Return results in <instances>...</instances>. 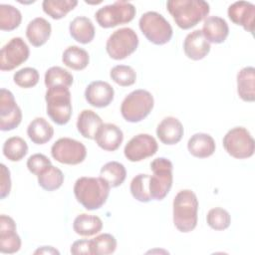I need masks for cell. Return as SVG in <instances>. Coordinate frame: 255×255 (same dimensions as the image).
<instances>
[{
    "label": "cell",
    "mask_w": 255,
    "mask_h": 255,
    "mask_svg": "<svg viewBox=\"0 0 255 255\" xmlns=\"http://www.w3.org/2000/svg\"><path fill=\"white\" fill-rule=\"evenodd\" d=\"M138 26L145 38L155 45L166 44L172 37L171 25L155 11L143 13L139 18Z\"/></svg>",
    "instance_id": "6"
},
{
    "label": "cell",
    "mask_w": 255,
    "mask_h": 255,
    "mask_svg": "<svg viewBox=\"0 0 255 255\" xmlns=\"http://www.w3.org/2000/svg\"><path fill=\"white\" fill-rule=\"evenodd\" d=\"M22 21L21 12L9 4H0V29L12 31L19 27Z\"/></svg>",
    "instance_id": "35"
},
{
    "label": "cell",
    "mask_w": 255,
    "mask_h": 255,
    "mask_svg": "<svg viewBox=\"0 0 255 255\" xmlns=\"http://www.w3.org/2000/svg\"><path fill=\"white\" fill-rule=\"evenodd\" d=\"M138 46V37L128 27L116 30L107 40L106 50L114 60H123L130 56Z\"/></svg>",
    "instance_id": "10"
},
{
    "label": "cell",
    "mask_w": 255,
    "mask_h": 255,
    "mask_svg": "<svg viewBox=\"0 0 255 255\" xmlns=\"http://www.w3.org/2000/svg\"><path fill=\"white\" fill-rule=\"evenodd\" d=\"M110 189V184L101 176H82L75 182L74 194L78 202L87 210H96L106 203Z\"/></svg>",
    "instance_id": "1"
},
{
    "label": "cell",
    "mask_w": 255,
    "mask_h": 255,
    "mask_svg": "<svg viewBox=\"0 0 255 255\" xmlns=\"http://www.w3.org/2000/svg\"><path fill=\"white\" fill-rule=\"evenodd\" d=\"M78 5L77 0H44L43 11L52 19L59 20L65 17Z\"/></svg>",
    "instance_id": "32"
},
{
    "label": "cell",
    "mask_w": 255,
    "mask_h": 255,
    "mask_svg": "<svg viewBox=\"0 0 255 255\" xmlns=\"http://www.w3.org/2000/svg\"><path fill=\"white\" fill-rule=\"evenodd\" d=\"M51 24L42 17H37L29 22L26 28V36L34 47L43 46L51 36Z\"/></svg>",
    "instance_id": "23"
},
{
    "label": "cell",
    "mask_w": 255,
    "mask_h": 255,
    "mask_svg": "<svg viewBox=\"0 0 255 255\" xmlns=\"http://www.w3.org/2000/svg\"><path fill=\"white\" fill-rule=\"evenodd\" d=\"M103 228V221L100 217L92 214L82 213L78 215L73 223L74 231L81 236H93Z\"/></svg>",
    "instance_id": "28"
},
{
    "label": "cell",
    "mask_w": 255,
    "mask_h": 255,
    "mask_svg": "<svg viewBox=\"0 0 255 255\" xmlns=\"http://www.w3.org/2000/svg\"><path fill=\"white\" fill-rule=\"evenodd\" d=\"M172 162L165 157H157L150 162L152 175H149L151 199L162 200L172 186Z\"/></svg>",
    "instance_id": "7"
},
{
    "label": "cell",
    "mask_w": 255,
    "mask_h": 255,
    "mask_svg": "<svg viewBox=\"0 0 255 255\" xmlns=\"http://www.w3.org/2000/svg\"><path fill=\"white\" fill-rule=\"evenodd\" d=\"M110 76L116 84L122 87L131 86L135 83V80H136L135 71L130 66H127V65L115 66L114 68H112L110 72Z\"/></svg>",
    "instance_id": "38"
},
{
    "label": "cell",
    "mask_w": 255,
    "mask_h": 255,
    "mask_svg": "<svg viewBox=\"0 0 255 255\" xmlns=\"http://www.w3.org/2000/svg\"><path fill=\"white\" fill-rule=\"evenodd\" d=\"M184 129L182 124L174 117L164 118L156 128V135L159 140L167 145L176 144L182 138Z\"/></svg>",
    "instance_id": "20"
},
{
    "label": "cell",
    "mask_w": 255,
    "mask_h": 255,
    "mask_svg": "<svg viewBox=\"0 0 255 255\" xmlns=\"http://www.w3.org/2000/svg\"><path fill=\"white\" fill-rule=\"evenodd\" d=\"M30 50L26 42L21 37H14L6 43L0 52L1 71H11L29 58Z\"/></svg>",
    "instance_id": "12"
},
{
    "label": "cell",
    "mask_w": 255,
    "mask_h": 255,
    "mask_svg": "<svg viewBox=\"0 0 255 255\" xmlns=\"http://www.w3.org/2000/svg\"><path fill=\"white\" fill-rule=\"evenodd\" d=\"M153 105V97L148 91L134 90L124 99L121 105V114L127 122L138 123L150 114Z\"/></svg>",
    "instance_id": "5"
},
{
    "label": "cell",
    "mask_w": 255,
    "mask_h": 255,
    "mask_svg": "<svg viewBox=\"0 0 255 255\" xmlns=\"http://www.w3.org/2000/svg\"><path fill=\"white\" fill-rule=\"evenodd\" d=\"M21 238L16 232V223L10 216H0V252L13 254L20 250Z\"/></svg>",
    "instance_id": "15"
},
{
    "label": "cell",
    "mask_w": 255,
    "mask_h": 255,
    "mask_svg": "<svg viewBox=\"0 0 255 255\" xmlns=\"http://www.w3.org/2000/svg\"><path fill=\"white\" fill-rule=\"evenodd\" d=\"M69 31L71 37L81 44L92 42L96 32L93 22L85 16H78L73 19L70 23Z\"/></svg>",
    "instance_id": "26"
},
{
    "label": "cell",
    "mask_w": 255,
    "mask_h": 255,
    "mask_svg": "<svg viewBox=\"0 0 255 255\" xmlns=\"http://www.w3.org/2000/svg\"><path fill=\"white\" fill-rule=\"evenodd\" d=\"M45 100L47 115L59 126L66 125L72 116V102L69 88L57 86L47 89Z\"/></svg>",
    "instance_id": "4"
},
{
    "label": "cell",
    "mask_w": 255,
    "mask_h": 255,
    "mask_svg": "<svg viewBox=\"0 0 255 255\" xmlns=\"http://www.w3.org/2000/svg\"><path fill=\"white\" fill-rule=\"evenodd\" d=\"M51 164V160L42 153L32 154L27 160V167L29 171L35 175H38L48 165Z\"/></svg>",
    "instance_id": "41"
},
{
    "label": "cell",
    "mask_w": 255,
    "mask_h": 255,
    "mask_svg": "<svg viewBox=\"0 0 255 255\" xmlns=\"http://www.w3.org/2000/svg\"><path fill=\"white\" fill-rule=\"evenodd\" d=\"M91 241L92 252L96 255H109L114 253L117 249V240L109 233L100 234L91 239Z\"/></svg>",
    "instance_id": "37"
},
{
    "label": "cell",
    "mask_w": 255,
    "mask_h": 255,
    "mask_svg": "<svg viewBox=\"0 0 255 255\" xmlns=\"http://www.w3.org/2000/svg\"><path fill=\"white\" fill-rule=\"evenodd\" d=\"M1 179H0V198L4 199L9 195L11 190V177L10 170L6 167L4 163H1Z\"/></svg>",
    "instance_id": "42"
},
{
    "label": "cell",
    "mask_w": 255,
    "mask_h": 255,
    "mask_svg": "<svg viewBox=\"0 0 255 255\" xmlns=\"http://www.w3.org/2000/svg\"><path fill=\"white\" fill-rule=\"evenodd\" d=\"M102 126V119L92 110L82 111L77 120L78 131L82 136L89 139H95V136Z\"/></svg>",
    "instance_id": "24"
},
{
    "label": "cell",
    "mask_w": 255,
    "mask_h": 255,
    "mask_svg": "<svg viewBox=\"0 0 255 255\" xmlns=\"http://www.w3.org/2000/svg\"><path fill=\"white\" fill-rule=\"evenodd\" d=\"M51 154L60 163L75 165L84 161L87 148L83 142L70 137H61L51 147Z\"/></svg>",
    "instance_id": "11"
},
{
    "label": "cell",
    "mask_w": 255,
    "mask_h": 255,
    "mask_svg": "<svg viewBox=\"0 0 255 255\" xmlns=\"http://www.w3.org/2000/svg\"><path fill=\"white\" fill-rule=\"evenodd\" d=\"M173 223L178 231L187 233L197 225L198 199L190 189H183L177 192L173 199Z\"/></svg>",
    "instance_id": "3"
},
{
    "label": "cell",
    "mask_w": 255,
    "mask_h": 255,
    "mask_svg": "<svg viewBox=\"0 0 255 255\" xmlns=\"http://www.w3.org/2000/svg\"><path fill=\"white\" fill-rule=\"evenodd\" d=\"M34 254H60V252L52 246H42L41 248L37 249Z\"/></svg>",
    "instance_id": "44"
},
{
    "label": "cell",
    "mask_w": 255,
    "mask_h": 255,
    "mask_svg": "<svg viewBox=\"0 0 255 255\" xmlns=\"http://www.w3.org/2000/svg\"><path fill=\"white\" fill-rule=\"evenodd\" d=\"M215 141L213 137L204 132L194 133L187 142V148L191 155L198 158H205L215 151Z\"/></svg>",
    "instance_id": "22"
},
{
    "label": "cell",
    "mask_w": 255,
    "mask_h": 255,
    "mask_svg": "<svg viewBox=\"0 0 255 255\" xmlns=\"http://www.w3.org/2000/svg\"><path fill=\"white\" fill-rule=\"evenodd\" d=\"M183 51L187 58L198 61L209 54L210 43L206 40L201 30H194L185 37Z\"/></svg>",
    "instance_id": "18"
},
{
    "label": "cell",
    "mask_w": 255,
    "mask_h": 255,
    "mask_svg": "<svg viewBox=\"0 0 255 255\" xmlns=\"http://www.w3.org/2000/svg\"><path fill=\"white\" fill-rule=\"evenodd\" d=\"M228 17L236 25H240L253 34L255 20V5L247 1H236L228 7Z\"/></svg>",
    "instance_id": "16"
},
{
    "label": "cell",
    "mask_w": 255,
    "mask_h": 255,
    "mask_svg": "<svg viewBox=\"0 0 255 255\" xmlns=\"http://www.w3.org/2000/svg\"><path fill=\"white\" fill-rule=\"evenodd\" d=\"M14 83L24 89L35 87L39 82V72L35 68L26 67L17 71L13 76Z\"/></svg>",
    "instance_id": "40"
},
{
    "label": "cell",
    "mask_w": 255,
    "mask_h": 255,
    "mask_svg": "<svg viewBox=\"0 0 255 255\" xmlns=\"http://www.w3.org/2000/svg\"><path fill=\"white\" fill-rule=\"evenodd\" d=\"M166 8L175 24L183 30L197 25L210 11L209 4L203 0H169Z\"/></svg>",
    "instance_id": "2"
},
{
    "label": "cell",
    "mask_w": 255,
    "mask_h": 255,
    "mask_svg": "<svg viewBox=\"0 0 255 255\" xmlns=\"http://www.w3.org/2000/svg\"><path fill=\"white\" fill-rule=\"evenodd\" d=\"M223 147L234 158L251 157L255 150V141L247 128L236 127L227 131L223 137Z\"/></svg>",
    "instance_id": "8"
},
{
    "label": "cell",
    "mask_w": 255,
    "mask_h": 255,
    "mask_svg": "<svg viewBox=\"0 0 255 255\" xmlns=\"http://www.w3.org/2000/svg\"><path fill=\"white\" fill-rule=\"evenodd\" d=\"M2 151L10 161H19L27 154L28 145L22 137L11 136L5 140Z\"/></svg>",
    "instance_id": "34"
},
{
    "label": "cell",
    "mask_w": 255,
    "mask_h": 255,
    "mask_svg": "<svg viewBox=\"0 0 255 255\" xmlns=\"http://www.w3.org/2000/svg\"><path fill=\"white\" fill-rule=\"evenodd\" d=\"M135 7L127 1H117L100 8L96 14L98 24L103 28H113L130 22L135 16Z\"/></svg>",
    "instance_id": "9"
},
{
    "label": "cell",
    "mask_w": 255,
    "mask_h": 255,
    "mask_svg": "<svg viewBox=\"0 0 255 255\" xmlns=\"http://www.w3.org/2000/svg\"><path fill=\"white\" fill-rule=\"evenodd\" d=\"M62 61L68 68L80 71L89 65L90 57L85 49L78 46H70L63 52Z\"/></svg>",
    "instance_id": "29"
},
{
    "label": "cell",
    "mask_w": 255,
    "mask_h": 255,
    "mask_svg": "<svg viewBox=\"0 0 255 255\" xmlns=\"http://www.w3.org/2000/svg\"><path fill=\"white\" fill-rule=\"evenodd\" d=\"M157 148V142L152 135L138 133L128 140L124 148V153L129 161L135 162L155 154Z\"/></svg>",
    "instance_id": "13"
},
{
    "label": "cell",
    "mask_w": 255,
    "mask_h": 255,
    "mask_svg": "<svg viewBox=\"0 0 255 255\" xmlns=\"http://www.w3.org/2000/svg\"><path fill=\"white\" fill-rule=\"evenodd\" d=\"M206 221L209 227L214 230H225L230 226L231 216L229 212L221 207H215L208 211Z\"/></svg>",
    "instance_id": "39"
},
{
    "label": "cell",
    "mask_w": 255,
    "mask_h": 255,
    "mask_svg": "<svg viewBox=\"0 0 255 255\" xmlns=\"http://www.w3.org/2000/svg\"><path fill=\"white\" fill-rule=\"evenodd\" d=\"M22 121L21 109L16 104L13 94L6 89L0 92V129L3 131L16 128Z\"/></svg>",
    "instance_id": "14"
},
{
    "label": "cell",
    "mask_w": 255,
    "mask_h": 255,
    "mask_svg": "<svg viewBox=\"0 0 255 255\" xmlns=\"http://www.w3.org/2000/svg\"><path fill=\"white\" fill-rule=\"evenodd\" d=\"M44 80L47 89L57 86L69 88L72 86L74 78L72 74L66 69L59 66H54L46 71Z\"/></svg>",
    "instance_id": "33"
},
{
    "label": "cell",
    "mask_w": 255,
    "mask_h": 255,
    "mask_svg": "<svg viewBox=\"0 0 255 255\" xmlns=\"http://www.w3.org/2000/svg\"><path fill=\"white\" fill-rule=\"evenodd\" d=\"M37 178L39 185L47 191H53L60 188L64 182V174L62 170L52 164L42 170L37 175Z\"/></svg>",
    "instance_id": "31"
},
{
    "label": "cell",
    "mask_w": 255,
    "mask_h": 255,
    "mask_svg": "<svg viewBox=\"0 0 255 255\" xmlns=\"http://www.w3.org/2000/svg\"><path fill=\"white\" fill-rule=\"evenodd\" d=\"M100 176L104 178L111 187H118L124 183L127 177V170L123 163L110 161L102 166Z\"/></svg>",
    "instance_id": "30"
},
{
    "label": "cell",
    "mask_w": 255,
    "mask_h": 255,
    "mask_svg": "<svg viewBox=\"0 0 255 255\" xmlns=\"http://www.w3.org/2000/svg\"><path fill=\"white\" fill-rule=\"evenodd\" d=\"M71 253L75 255H91L92 252V241L88 239H82L75 241L71 246Z\"/></svg>",
    "instance_id": "43"
},
{
    "label": "cell",
    "mask_w": 255,
    "mask_h": 255,
    "mask_svg": "<svg viewBox=\"0 0 255 255\" xmlns=\"http://www.w3.org/2000/svg\"><path fill=\"white\" fill-rule=\"evenodd\" d=\"M96 143L104 150H117L124 140L123 130L114 124H103L95 136Z\"/></svg>",
    "instance_id": "19"
},
{
    "label": "cell",
    "mask_w": 255,
    "mask_h": 255,
    "mask_svg": "<svg viewBox=\"0 0 255 255\" xmlns=\"http://www.w3.org/2000/svg\"><path fill=\"white\" fill-rule=\"evenodd\" d=\"M201 31L209 43L220 44L226 40L229 34V27L223 18L210 16L204 20Z\"/></svg>",
    "instance_id": "21"
},
{
    "label": "cell",
    "mask_w": 255,
    "mask_h": 255,
    "mask_svg": "<svg viewBox=\"0 0 255 255\" xmlns=\"http://www.w3.org/2000/svg\"><path fill=\"white\" fill-rule=\"evenodd\" d=\"M114 88L107 82L95 81L85 90L86 101L95 108L108 107L114 100Z\"/></svg>",
    "instance_id": "17"
},
{
    "label": "cell",
    "mask_w": 255,
    "mask_h": 255,
    "mask_svg": "<svg viewBox=\"0 0 255 255\" xmlns=\"http://www.w3.org/2000/svg\"><path fill=\"white\" fill-rule=\"evenodd\" d=\"M129 190L133 198L140 202L152 200L149 193V174L139 173L134 176L130 182Z\"/></svg>",
    "instance_id": "36"
},
{
    "label": "cell",
    "mask_w": 255,
    "mask_h": 255,
    "mask_svg": "<svg viewBox=\"0 0 255 255\" xmlns=\"http://www.w3.org/2000/svg\"><path fill=\"white\" fill-rule=\"evenodd\" d=\"M27 134L34 143L44 144L53 137L54 128L44 118H35L27 128Z\"/></svg>",
    "instance_id": "27"
},
{
    "label": "cell",
    "mask_w": 255,
    "mask_h": 255,
    "mask_svg": "<svg viewBox=\"0 0 255 255\" xmlns=\"http://www.w3.org/2000/svg\"><path fill=\"white\" fill-rule=\"evenodd\" d=\"M237 93L244 102L255 100V69L244 67L237 74Z\"/></svg>",
    "instance_id": "25"
}]
</instances>
